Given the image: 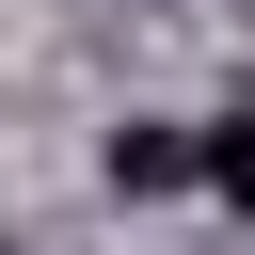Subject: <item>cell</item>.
Segmentation results:
<instances>
[{"instance_id":"6da1fadb","label":"cell","mask_w":255,"mask_h":255,"mask_svg":"<svg viewBox=\"0 0 255 255\" xmlns=\"http://www.w3.org/2000/svg\"><path fill=\"white\" fill-rule=\"evenodd\" d=\"M96 175H112L128 207H143V191H191V175H207V128H112V159H96Z\"/></svg>"},{"instance_id":"7a4b0ae2","label":"cell","mask_w":255,"mask_h":255,"mask_svg":"<svg viewBox=\"0 0 255 255\" xmlns=\"http://www.w3.org/2000/svg\"><path fill=\"white\" fill-rule=\"evenodd\" d=\"M207 191H223V207H255V112H223V128H207Z\"/></svg>"}]
</instances>
